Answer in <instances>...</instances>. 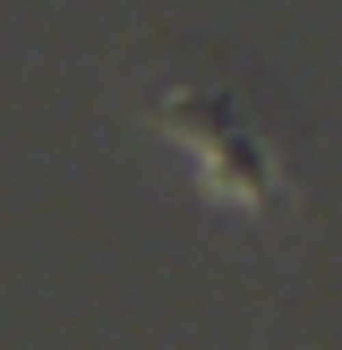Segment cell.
I'll list each match as a JSON object with an SVG mask.
<instances>
[{"instance_id": "1", "label": "cell", "mask_w": 342, "mask_h": 350, "mask_svg": "<svg viewBox=\"0 0 342 350\" xmlns=\"http://www.w3.org/2000/svg\"><path fill=\"white\" fill-rule=\"evenodd\" d=\"M137 103H146V120L205 171V188H214L222 205H274L282 197V129L239 94V77L222 60L180 51V60H163L137 85Z\"/></svg>"}]
</instances>
